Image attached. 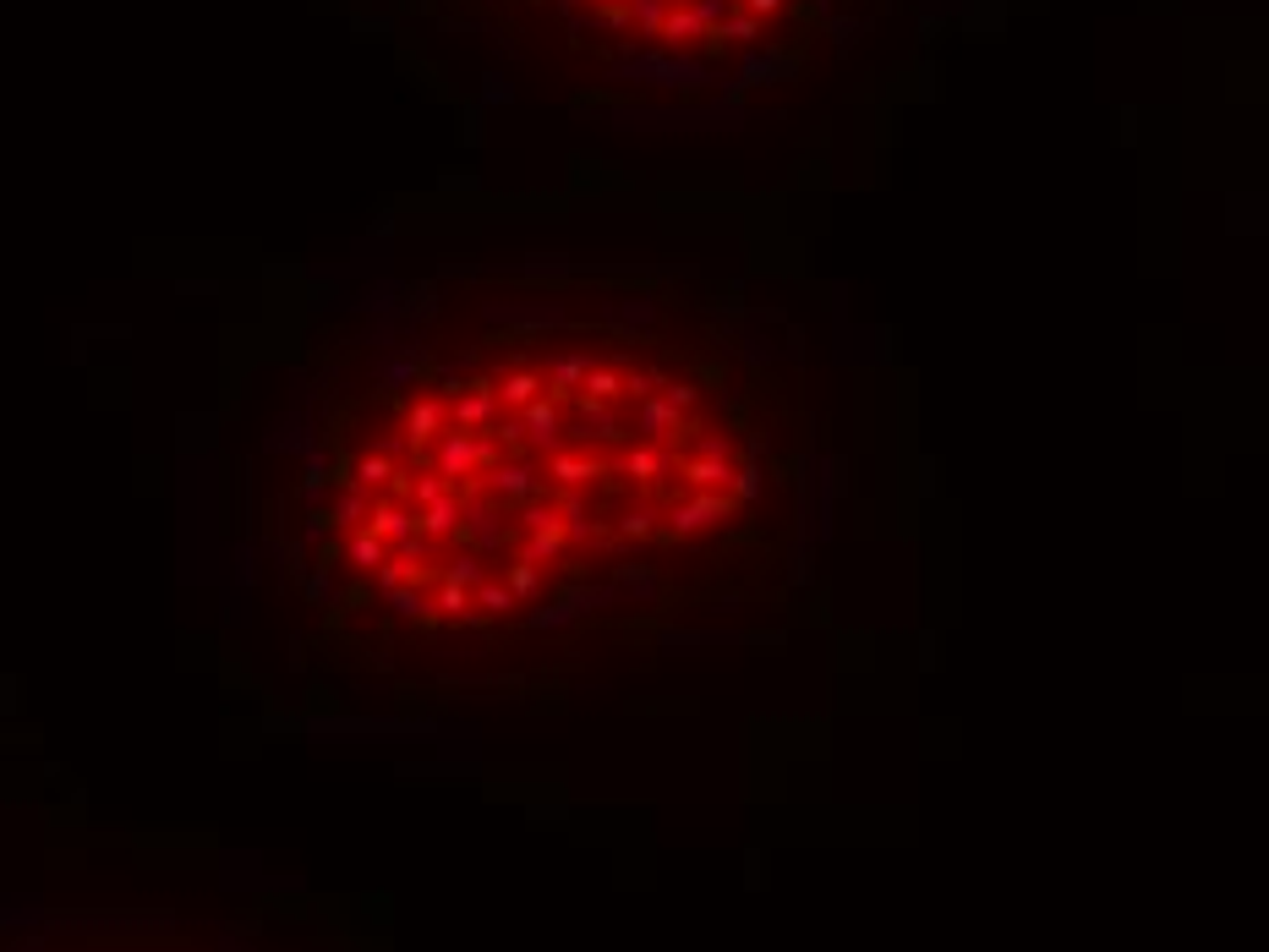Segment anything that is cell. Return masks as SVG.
<instances>
[{"label": "cell", "instance_id": "1", "mask_svg": "<svg viewBox=\"0 0 1269 952\" xmlns=\"http://www.w3.org/2000/svg\"><path fill=\"white\" fill-rule=\"evenodd\" d=\"M761 482L745 388L690 345L509 329L361 400L318 531L395 619L547 629L717 553Z\"/></svg>", "mask_w": 1269, "mask_h": 952}, {"label": "cell", "instance_id": "2", "mask_svg": "<svg viewBox=\"0 0 1269 952\" xmlns=\"http://www.w3.org/2000/svg\"><path fill=\"white\" fill-rule=\"evenodd\" d=\"M559 11H570L580 28L634 50L711 56V50L761 38L782 0H559Z\"/></svg>", "mask_w": 1269, "mask_h": 952}]
</instances>
